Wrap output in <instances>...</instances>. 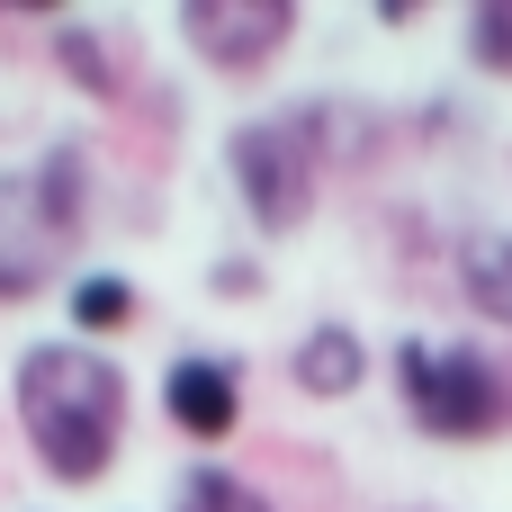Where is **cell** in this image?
I'll return each mask as SVG.
<instances>
[{"mask_svg":"<svg viewBox=\"0 0 512 512\" xmlns=\"http://www.w3.org/2000/svg\"><path fill=\"white\" fill-rule=\"evenodd\" d=\"M9 405L54 486H99L126 450V369L99 342H27L9 369Z\"/></svg>","mask_w":512,"mask_h":512,"instance_id":"6da1fadb","label":"cell"},{"mask_svg":"<svg viewBox=\"0 0 512 512\" xmlns=\"http://www.w3.org/2000/svg\"><path fill=\"white\" fill-rule=\"evenodd\" d=\"M81 216H90L81 144H54L36 171H0V306H27L54 288L63 243H81Z\"/></svg>","mask_w":512,"mask_h":512,"instance_id":"7a4b0ae2","label":"cell"},{"mask_svg":"<svg viewBox=\"0 0 512 512\" xmlns=\"http://www.w3.org/2000/svg\"><path fill=\"white\" fill-rule=\"evenodd\" d=\"M225 171L243 189V216L261 234H297L324 189V108H279L225 135Z\"/></svg>","mask_w":512,"mask_h":512,"instance_id":"3957f363","label":"cell"},{"mask_svg":"<svg viewBox=\"0 0 512 512\" xmlns=\"http://www.w3.org/2000/svg\"><path fill=\"white\" fill-rule=\"evenodd\" d=\"M396 387H405L414 432H432V441H495L512 423V378L477 351V342H432V333H414V342L396 351Z\"/></svg>","mask_w":512,"mask_h":512,"instance_id":"277c9868","label":"cell"},{"mask_svg":"<svg viewBox=\"0 0 512 512\" xmlns=\"http://www.w3.org/2000/svg\"><path fill=\"white\" fill-rule=\"evenodd\" d=\"M180 36L207 72H261L297 36V0H180Z\"/></svg>","mask_w":512,"mask_h":512,"instance_id":"5b68a950","label":"cell"},{"mask_svg":"<svg viewBox=\"0 0 512 512\" xmlns=\"http://www.w3.org/2000/svg\"><path fill=\"white\" fill-rule=\"evenodd\" d=\"M162 414L189 432V441H225L243 423V369L216 360V351H189L162 369Z\"/></svg>","mask_w":512,"mask_h":512,"instance_id":"8992f818","label":"cell"},{"mask_svg":"<svg viewBox=\"0 0 512 512\" xmlns=\"http://www.w3.org/2000/svg\"><path fill=\"white\" fill-rule=\"evenodd\" d=\"M288 378H297V396L342 405V396H360V378H369V342H360L351 324H315V333L288 351Z\"/></svg>","mask_w":512,"mask_h":512,"instance_id":"52a82bcc","label":"cell"},{"mask_svg":"<svg viewBox=\"0 0 512 512\" xmlns=\"http://www.w3.org/2000/svg\"><path fill=\"white\" fill-rule=\"evenodd\" d=\"M459 297H468V315L477 324H495V333H512V234H495V225H477V234H459Z\"/></svg>","mask_w":512,"mask_h":512,"instance_id":"ba28073f","label":"cell"},{"mask_svg":"<svg viewBox=\"0 0 512 512\" xmlns=\"http://www.w3.org/2000/svg\"><path fill=\"white\" fill-rule=\"evenodd\" d=\"M54 72L72 90H90V99H117L126 90V72H117V54H108L99 27H54Z\"/></svg>","mask_w":512,"mask_h":512,"instance_id":"9c48e42d","label":"cell"},{"mask_svg":"<svg viewBox=\"0 0 512 512\" xmlns=\"http://www.w3.org/2000/svg\"><path fill=\"white\" fill-rule=\"evenodd\" d=\"M171 512H279L252 477H234V468H180V486H171Z\"/></svg>","mask_w":512,"mask_h":512,"instance_id":"30bf717a","label":"cell"},{"mask_svg":"<svg viewBox=\"0 0 512 512\" xmlns=\"http://www.w3.org/2000/svg\"><path fill=\"white\" fill-rule=\"evenodd\" d=\"M126 315H135V288L126 279H108V270L72 279V333H117Z\"/></svg>","mask_w":512,"mask_h":512,"instance_id":"8fae6325","label":"cell"},{"mask_svg":"<svg viewBox=\"0 0 512 512\" xmlns=\"http://www.w3.org/2000/svg\"><path fill=\"white\" fill-rule=\"evenodd\" d=\"M468 63H477V72H504V81H512V0L468 9Z\"/></svg>","mask_w":512,"mask_h":512,"instance_id":"7c38bea8","label":"cell"}]
</instances>
